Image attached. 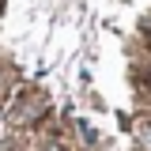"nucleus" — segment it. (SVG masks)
<instances>
[{
    "label": "nucleus",
    "instance_id": "obj_1",
    "mask_svg": "<svg viewBox=\"0 0 151 151\" xmlns=\"http://www.w3.org/2000/svg\"><path fill=\"white\" fill-rule=\"evenodd\" d=\"M140 147H144V151H151V125L140 132Z\"/></svg>",
    "mask_w": 151,
    "mask_h": 151
}]
</instances>
